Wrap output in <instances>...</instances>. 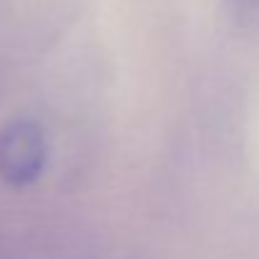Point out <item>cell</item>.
<instances>
[{"label":"cell","mask_w":259,"mask_h":259,"mask_svg":"<svg viewBox=\"0 0 259 259\" xmlns=\"http://www.w3.org/2000/svg\"><path fill=\"white\" fill-rule=\"evenodd\" d=\"M234 15H252L259 10V0H224Z\"/></svg>","instance_id":"obj_2"},{"label":"cell","mask_w":259,"mask_h":259,"mask_svg":"<svg viewBox=\"0 0 259 259\" xmlns=\"http://www.w3.org/2000/svg\"><path fill=\"white\" fill-rule=\"evenodd\" d=\"M48 159L46 131L33 118H18L0 128V179L10 186L33 184Z\"/></svg>","instance_id":"obj_1"}]
</instances>
